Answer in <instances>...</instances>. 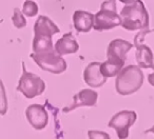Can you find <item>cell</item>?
<instances>
[{"label":"cell","instance_id":"4","mask_svg":"<svg viewBox=\"0 0 154 139\" xmlns=\"http://www.w3.org/2000/svg\"><path fill=\"white\" fill-rule=\"evenodd\" d=\"M16 90L21 93L26 98L33 99L43 94L45 90V83L38 75L26 71V64L22 61V75L18 81Z\"/></svg>","mask_w":154,"mask_h":139},{"label":"cell","instance_id":"6","mask_svg":"<svg viewBox=\"0 0 154 139\" xmlns=\"http://www.w3.org/2000/svg\"><path fill=\"white\" fill-rule=\"evenodd\" d=\"M137 115L134 111L124 110L113 115L108 123V126L116 131V134L119 139H126L129 137L130 128L135 123Z\"/></svg>","mask_w":154,"mask_h":139},{"label":"cell","instance_id":"12","mask_svg":"<svg viewBox=\"0 0 154 139\" xmlns=\"http://www.w3.org/2000/svg\"><path fill=\"white\" fill-rule=\"evenodd\" d=\"M73 24L77 32L89 33L93 29L94 15L87 11H75L73 14Z\"/></svg>","mask_w":154,"mask_h":139},{"label":"cell","instance_id":"17","mask_svg":"<svg viewBox=\"0 0 154 139\" xmlns=\"http://www.w3.org/2000/svg\"><path fill=\"white\" fill-rule=\"evenodd\" d=\"M8 112V98L5 88L2 80L0 79V115H5Z\"/></svg>","mask_w":154,"mask_h":139},{"label":"cell","instance_id":"20","mask_svg":"<svg viewBox=\"0 0 154 139\" xmlns=\"http://www.w3.org/2000/svg\"><path fill=\"white\" fill-rule=\"evenodd\" d=\"M153 70H154V68H153ZM148 82H149L152 86H154V72L148 75Z\"/></svg>","mask_w":154,"mask_h":139},{"label":"cell","instance_id":"16","mask_svg":"<svg viewBox=\"0 0 154 139\" xmlns=\"http://www.w3.org/2000/svg\"><path fill=\"white\" fill-rule=\"evenodd\" d=\"M12 21L15 28L22 29L26 26V20L24 18V15L18 8H15L13 12V16H12Z\"/></svg>","mask_w":154,"mask_h":139},{"label":"cell","instance_id":"8","mask_svg":"<svg viewBox=\"0 0 154 139\" xmlns=\"http://www.w3.org/2000/svg\"><path fill=\"white\" fill-rule=\"evenodd\" d=\"M97 99H98L97 92L90 90V89H84V90H82L80 92L74 95L71 104L63 107L62 112L63 113H70V112L82 107H94L97 103Z\"/></svg>","mask_w":154,"mask_h":139},{"label":"cell","instance_id":"7","mask_svg":"<svg viewBox=\"0 0 154 139\" xmlns=\"http://www.w3.org/2000/svg\"><path fill=\"white\" fill-rule=\"evenodd\" d=\"M134 45L125 39H114L107 49V60L110 63L122 68L127 60V55Z\"/></svg>","mask_w":154,"mask_h":139},{"label":"cell","instance_id":"13","mask_svg":"<svg viewBox=\"0 0 154 139\" xmlns=\"http://www.w3.org/2000/svg\"><path fill=\"white\" fill-rule=\"evenodd\" d=\"M54 49L59 55H70V54L76 53L79 50V44L77 43L75 37L73 36L72 33H66L62 35L61 38H59L56 41Z\"/></svg>","mask_w":154,"mask_h":139},{"label":"cell","instance_id":"22","mask_svg":"<svg viewBox=\"0 0 154 139\" xmlns=\"http://www.w3.org/2000/svg\"><path fill=\"white\" fill-rule=\"evenodd\" d=\"M122 3H125V5H127V3H131L132 1H134V0H119Z\"/></svg>","mask_w":154,"mask_h":139},{"label":"cell","instance_id":"19","mask_svg":"<svg viewBox=\"0 0 154 139\" xmlns=\"http://www.w3.org/2000/svg\"><path fill=\"white\" fill-rule=\"evenodd\" d=\"M88 136L91 139H95V138H106L109 139L110 136L105 132H99V131H89L88 132Z\"/></svg>","mask_w":154,"mask_h":139},{"label":"cell","instance_id":"14","mask_svg":"<svg viewBox=\"0 0 154 139\" xmlns=\"http://www.w3.org/2000/svg\"><path fill=\"white\" fill-rule=\"evenodd\" d=\"M135 52V60L137 62V65L143 68H154V54L152 52L151 47L148 45L138 44Z\"/></svg>","mask_w":154,"mask_h":139},{"label":"cell","instance_id":"3","mask_svg":"<svg viewBox=\"0 0 154 139\" xmlns=\"http://www.w3.org/2000/svg\"><path fill=\"white\" fill-rule=\"evenodd\" d=\"M122 24L120 15L116 11V0H107L101 3L100 10L94 15L93 29L95 31H109Z\"/></svg>","mask_w":154,"mask_h":139},{"label":"cell","instance_id":"15","mask_svg":"<svg viewBox=\"0 0 154 139\" xmlns=\"http://www.w3.org/2000/svg\"><path fill=\"white\" fill-rule=\"evenodd\" d=\"M22 13L24 16H28V17H34L37 16L39 12V8L35 1L33 0H26L22 5Z\"/></svg>","mask_w":154,"mask_h":139},{"label":"cell","instance_id":"2","mask_svg":"<svg viewBox=\"0 0 154 139\" xmlns=\"http://www.w3.org/2000/svg\"><path fill=\"white\" fill-rule=\"evenodd\" d=\"M143 73L138 65L124 66L116 75V92L122 96L134 94L143 83Z\"/></svg>","mask_w":154,"mask_h":139},{"label":"cell","instance_id":"11","mask_svg":"<svg viewBox=\"0 0 154 139\" xmlns=\"http://www.w3.org/2000/svg\"><path fill=\"white\" fill-rule=\"evenodd\" d=\"M60 33V30L49 17L39 16L34 24V36L53 37L55 34Z\"/></svg>","mask_w":154,"mask_h":139},{"label":"cell","instance_id":"18","mask_svg":"<svg viewBox=\"0 0 154 139\" xmlns=\"http://www.w3.org/2000/svg\"><path fill=\"white\" fill-rule=\"evenodd\" d=\"M153 32H154V30H148V28L147 29H143V31H141V32H139L138 34L134 37V44H133V45H134V47H137L138 44L143 43L146 35L150 34V33H153Z\"/></svg>","mask_w":154,"mask_h":139},{"label":"cell","instance_id":"1","mask_svg":"<svg viewBox=\"0 0 154 139\" xmlns=\"http://www.w3.org/2000/svg\"><path fill=\"white\" fill-rule=\"evenodd\" d=\"M122 24L128 31H139L149 28V13L141 0L127 3L120 12Z\"/></svg>","mask_w":154,"mask_h":139},{"label":"cell","instance_id":"5","mask_svg":"<svg viewBox=\"0 0 154 139\" xmlns=\"http://www.w3.org/2000/svg\"><path fill=\"white\" fill-rule=\"evenodd\" d=\"M30 56L41 70L52 74L63 73L68 66L66 60L55 51V49L43 53H32Z\"/></svg>","mask_w":154,"mask_h":139},{"label":"cell","instance_id":"9","mask_svg":"<svg viewBox=\"0 0 154 139\" xmlns=\"http://www.w3.org/2000/svg\"><path fill=\"white\" fill-rule=\"evenodd\" d=\"M26 116L29 123L37 131L43 130L49 123V114L41 104L29 105L26 110Z\"/></svg>","mask_w":154,"mask_h":139},{"label":"cell","instance_id":"21","mask_svg":"<svg viewBox=\"0 0 154 139\" xmlns=\"http://www.w3.org/2000/svg\"><path fill=\"white\" fill-rule=\"evenodd\" d=\"M145 133H146V134H148V133H152V134H154V125L152 126V128H150L149 130L145 131Z\"/></svg>","mask_w":154,"mask_h":139},{"label":"cell","instance_id":"10","mask_svg":"<svg viewBox=\"0 0 154 139\" xmlns=\"http://www.w3.org/2000/svg\"><path fill=\"white\" fill-rule=\"evenodd\" d=\"M84 80L91 88H100L107 82V77L100 72V62H91L86 66Z\"/></svg>","mask_w":154,"mask_h":139}]
</instances>
